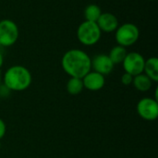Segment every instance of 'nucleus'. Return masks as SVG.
Here are the masks:
<instances>
[{
    "label": "nucleus",
    "instance_id": "f257e3e1",
    "mask_svg": "<svg viewBox=\"0 0 158 158\" xmlns=\"http://www.w3.org/2000/svg\"><path fill=\"white\" fill-rule=\"evenodd\" d=\"M61 66L69 77L82 79L92 70V58L81 49H70L63 55Z\"/></svg>",
    "mask_w": 158,
    "mask_h": 158
},
{
    "label": "nucleus",
    "instance_id": "f03ea898",
    "mask_svg": "<svg viewBox=\"0 0 158 158\" xmlns=\"http://www.w3.org/2000/svg\"><path fill=\"white\" fill-rule=\"evenodd\" d=\"M2 80L11 92H21L31 86L32 77L30 70L24 66L14 65L6 70Z\"/></svg>",
    "mask_w": 158,
    "mask_h": 158
},
{
    "label": "nucleus",
    "instance_id": "7ed1b4c3",
    "mask_svg": "<svg viewBox=\"0 0 158 158\" xmlns=\"http://www.w3.org/2000/svg\"><path fill=\"white\" fill-rule=\"evenodd\" d=\"M102 31H100L96 22L83 21L77 29V38L79 42L85 46H92L96 44L101 39Z\"/></svg>",
    "mask_w": 158,
    "mask_h": 158
},
{
    "label": "nucleus",
    "instance_id": "20e7f679",
    "mask_svg": "<svg viewBox=\"0 0 158 158\" xmlns=\"http://www.w3.org/2000/svg\"><path fill=\"white\" fill-rule=\"evenodd\" d=\"M140 37L139 28L131 22L118 25L115 31V39L118 45L129 47L137 43Z\"/></svg>",
    "mask_w": 158,
    "mask_h": 158
},
{
    "label": "nucleus",
    "instance_id": "39448f33",
    "mask_svg": "<svg viewBox=\"0 0 158 158\" xmlns=\"http://www.w3.org/2000/svg\"><path fill=\"white\" fill-rule=\"evenodd\" d=\"M19 31L15 21L5 19L0 20V45L8 47L16 44Z\"/></svg>",
    "mask_w": 158,
    "mask_h": 158
},
{
    "label": "nucleus",
    "instance_id": "423d86ee",
    "mask_svg": "<svg viewBox=\"0 0 158 158\" xmlns=\"http://www.w3.org/2000/svg\"><path fill=\"white\" fill-rule=\"evenodd\" d=\"M138 115L144 120L154 121L158 118V102L155 98L143 97L136 106Z\"/></svg>",
    "mask_w": 158,
    "mask_h": 158
},
{
    "label": "nucleus",
    "instance_id": "0eeeda50",
    "mask_svg": "<svg viewBox=\"0 0 158 158\" xmlns=\"http://www.w3.org/2000/svg\"><path fill=\"white\" fill-rule=\"evenodd\" d=\"M145 64V58L143 55L137 52H130L124 58L122 65L126 73L132 75L133 77L143 73Z\"/></svg>",
    "mask_w": 158,
    "mask_h": 158
},
{
    "label": "nucleus",
    "instance_id": "6e6552de",
    "mask_svg": "<svg viewBox=\"0 0 158 158\" xmlns=\"http://www.w3.org/2000/svg\"><path fill=\"white\" fill-rule=\"evenodd\" d=\"M115 65L109 58L108 55L100 54L92 58V69L94 71L98 72L104 76L110 74L114 69Z\"/></svg>",
    "mask_w": 158,
    "mask_h": 158
},
{
    "label": "nucleus",
    "instance_id": "1a4fd4ad",
    "mask_svg": "<svg viewBox=\"0 0 158 158\" xmlns=\"http://www.w3.org/2000/svg\"><path fill=\"white\" fill-rule=\"evenodd\" d=\"M82 82L85 89L92 92H95L101 90L105 86L106 78L104 75L91 70L82 78Z\"/></svg>",
    "mask_w": 158,
    "mask_h": 158
},
{
    "label": "nucleus",
    "instance_id": "9d476101",
    "mask_svg": "<svg viewBox=\"0 0 158 158\" xmlns=\"http://www.w3.org/2000/svg\"><path fill=\"white\" fill-rule=\"evenodd\" d=\"M99 29L103 32H114L118 27V18L110 12H102L96 21Z\"/></svg>",
    "mask_w": 158,
    "mask_h": 158
},
{
    "label": "nucleus",
    "instance_id": "9b49d317",
    "mask_svg": "<svg viewBox=\"0 0 158 158\" xmlns=\"http://www.w3.org/2000/svg\"><path fill=\"white\" fill-rule=\"evenodd\" d=\"M143 73L151 79L153 82L158 81V59L157 57L153 56L145 59Z\"/></svg>",
    "mask_w": 158,
    "mask_h": 158
},
{
    "label": "nucleus",
    "instance_id": "f8f14e48",
    "mask_svg": "<svg viewBox=\"0 0 158 158\" xmlns=\"http://www.w3.org/2000/svg\"><path fill=\"white\" fill-rule=\"evenodd\" d=\"M132 85L139 92H147L153 86V81L144 73H141L133 77Z\"/></svg>",
    "mask_w": 158,
    "mask_h": 158
},
{
    "label": "nucleus",
    "instance_id": "ddd939ff",
    "mask_svg": "<svg viewBox=\"0 0 158 158\" xmlns=\"http://www.w3.org/2000/svg\"><path fill=\"white\" fill-rule=\"evenodd\" d=\"M127 54H128V52L126 50V47H123V46L118 44L110 50L108 56L111 59V61L113 62V64L117 65V64H120L123 62Z\"/></svg>",
    "mask_w": 158,
    "mask_h": 158
},
{
    "label": "nucleus",
    "instance_id": "4468645a",
    "mask_svg": "<svg viewBox=\"0 0 158 158\" xmlns=\"http://www.w3.org/2000/svg\"><path fill=\"white\" fill-rule=\"evenodd\" d=\"M67 88V92L71 94V95H77L80 94L83 89V82H82V79H79V78H69V80L67 82L66 85Z\"/></svg>",
    "mask_w": 158,
    "mask_h": 158
},
{
    "label": "nucleus",
    "instance_id": "2eb2a0df",
    "mask_svg": "<svg viewBox=\"0 0 158 158\" xmlns=\"http://www.w3.org/2000/svg\"><path fill=\"white\" fill-rule=\"evenodd\" d=\"M101 14H102L101 8L99 7V6H97L95 4L88 5L85 7L84 12H83V16H84L85 20L93 21V22H96Z\"/></svg>",
    "mask_w": 158,
    "mask_h": 158
},
{
    "label": "nucleus",
    "instance_id": "dca6fc26",
    "mask_svg": "<svg viewBox=\"0 0 158 158\" xmlns=\"http://www.w3.org/2000/svg\"><path fill=\"white\" fill-rule=\"evenodd\" d=\"M122 84H124L125 86H129L131 84H132V81H133V76L129 74V73H124L122 76H121V79H120Z\"/></svg>",
    "mask_w": 158,
    "mask_h": 158
},
{
    "label": "nucleus",
    "instance_id": "f3484780",
    "mask_svg": "<svg viewBox=\"0 0 158 158\" xmlns=\"http://www.w3.org/2000/svg\"><path fill=\"white\" fill-rule=\"evenodd\" d=\"M10 93H11V91L4 83H2L0 85V97L6 98V96H8L10 94Z\"/></svg>",
    "mask_w": 158,
    "mask_h": 158
},
{
    "label": "nucleus",
    "instance_id": "a211bd4d",
    "mask_svg": "<svg viewBox=\"0 0 158 158\" xmlns=\"http://www.w3.org/2000/svg\"><path fill=\"white\" fill-rule=\"evenodd\" d=\"M6 123H5V121L2 118H0V140L4 138V136L6 134Z\"/></svg>",
    "mask_w": 158,
    "mask_h": 158
},
{
    "label": "nucleus",
    "instance_id": "6ab92c4d",
    "mask_svg": "<svg viewBox=\"0 0 158 158\" xmlns=\"http://www.w3.org/2000/svg\"><path fill=\"white\" fill-rule=\"evenodd\" d=\"M3 64H4V57H3V55H2V53L0 52V68L3 66Z\"/></svg>",
    "mask_w": 158,
    "mask_h": 158
},
{
    "label": "nucleus",
    "instance_id": "aec40b11",
    "mask_svg": "<svg viewBox=\"0 0 158 158\" xmlns=\"http://www.w3.org/2000/svg\"><path fill=\"white\" fill-rule=\"evenodd\" d=\"M2 84V75H1V71H0V85Z\"/></svg>",
    "mask_w": 158,
    "mask_h": 158
},
{
    "label": "nucleus",
    "instance_id": "412c9836",
    "mask_svg": "<svg viewBox=\"0 0 158 158\" xmlns=\"http://www.w3.org/2000/svg\"><path fill=\"white\" fill-rule=\"evenodd\" d=\"M1 146H2V145H1V143H0V149H1Z\"/></svg>",
    "mask_w": 158,
    "mask_h": 158
},
{
    "label": "nucleus",
    "instance_id": "4be33fe9",
    "mask_svg": "<svg viewBox=\"0 0 158 158\" xmlns=\"http://www.w3.org/2000/svg\"><path fill=\"white\" fill-rule=\"evenodd\" d=\"M149 1H155V0H149Z\"/></svg>",
    "mask_w": 158,
    "mask_h": 158
}]
</instances>
